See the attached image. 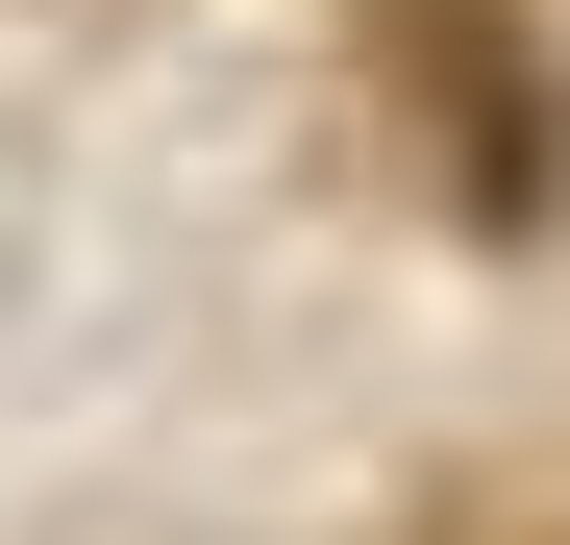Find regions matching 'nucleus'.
Here are the masks:
<instances>
[{
	"mask_svg": "<svg viewBox=\"0 0 570 545\" xmlns=\"http://www.w3.org/2000/svg\"><path fill=\"white\" fill-rule=\"evenodd\" d=\"M397 50L446 75V125H471L446 174H471V199L521 224V199H546V75H521V26H471V0H397Z\"/></svg>",
	"mask_w": 570,
	"mask_h": 545,
	"instance_id": "nucleus-1",
	"label": "nucleus"
}]
</instances>
